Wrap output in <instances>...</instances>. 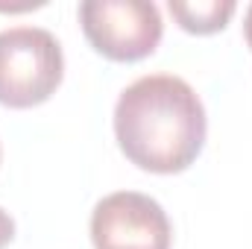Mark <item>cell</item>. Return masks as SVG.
I'll list each match as a JSON object with an SVG mask.
<instances>
[{
    "label": "cell",
    "instance_id": "cell-1",
    "mask_svg": "<svg viewBox=\"0 0 252 249\" xmlns=\"http://www.w3.org/2000/svg\"><path fill=\"white\" fill-rule=\"evenodd\" d=\"M205 109L182 76L150 73L115 103V138L132 164L150 173H182L205 144Z\"/></svg>",
    "mask_w": 252,
    "mask_h": 249
},
{
    "label": "cell",
    "instance_id": "cell-2",
    "mask_svg": "<svg viewBox=\"0 0 252 249\" xmlns=\"http://www.w3.org/2000/svg\"><path fill=\"white\" fill-rule=\"evenodd\" d=\"M62 73V44L50 30L24 24L0 32V106H41L56 94Z\"/></svg>",
    "mask_w": 252,
    "mask_h": 249
},
{
    "label": "cell",
    "instance_id": "cell-3",
    "mask_svg": "<svg viewBox=\"0 0 252 249\" xmlns=\"http://www.w3.org/2000/svg\"><path fill=\"white\" fill-rule=\"evenodd\" d=\"M79 24L91 47L112 62L147 59L164 32L158 6L147 0H82Z\"/></svg>",
    "mask_w": 252,
    "mask_h": 249
},
{
    "label": "cell",
    "instance_id": "cell-4",
    "mask_svg": "<svg viewBox=\"0 0 252 249\" xmlns=\"http://www.w3.org/2000/svg\"><path fill=\"white\" fill-rule=\"evenodd\" d=\"M170 217L147 193L115 190L91 211L94 249H170Z\"/></svg>",
    "mask_w": 252,
    "mask_h": 249
},
{
    "label": "cell",
    "instance_id": "cell-5",
    "mask_svg": "<svg viewBox=\"0 0 252 249\" xmlns=\"http://www.w3.org/2000/svg\"><path fill=\"white\" fill-rule=\"evenodd\" d=\"M167 9L179 21L182 30L196 32V35H211L229 24L238 6L235 0H170Z\"/></svg>",
    "mask_w": 252,
    "mask_h": 249
},
{
    "label": "cell",
    "instance_id": "cell-6",
    "mask_svg": "<svg viewBox=\"0 0 252 249\" xmlns=\"http://www.w3.org/2000/svg\"><path fill=\"white\" fill-rule=\"evenodd\" d=\"M15 238V220L9 217V211L0 208V249L9 247V241Z\"/></svg>",
    "mask_w": 252,
    "mask_h": 249
},
{
    "label": "cell",
    "instance_id": "cell-7",
    "mask_svg": "<svg viewBox=\"0 0 252 249\" xmlns=\"http://www.w3.org/2000/svg\"><path fill=\"white\" fill-rule=\"evenodd\" d=\"M244 35H247V44L252 47V3L247 9V18H244Z\"/></svg>",
    "mask_w": 252,
    "mask_h": 249
}]
</instances>
